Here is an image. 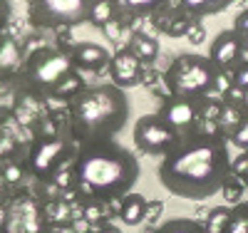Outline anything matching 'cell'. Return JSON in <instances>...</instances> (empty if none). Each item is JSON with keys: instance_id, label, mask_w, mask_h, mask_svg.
<instances>
[{"instance_id": "cell-24", "label": "cell", "mask_w": 248, "mask_h": 233, "mask_svg": "<svg viewBox=\"0 0 248 233\" xmlns=\"http://www.w3.org/2000/svg\"><path fill=\"white\" fill-rule=\"evenodd\" d=\"M241 40H248V5L236 15V20H233V28H231Z\"/></svg>"}, {"instance_id": "cell-11", "label": "cell", "mask_w": 248, "mask_h": 233, "mask_svg": "<svg viewBox=\"0 0 248 233\" xmlns=\"http://www.w3.org/2000/svg\"><path fill=\"white\" fill-rule=\"evenodd\" d=\"M209 57L214 62V67L218 72H229L231 67L241 65V57H243V40L233 32V30H223L214 37L211 47H209Z\"/></svg>"}, {"instance_id": "cell-25", "label": "cell", "mask_w": 248, "mask_h": 233, "mask_svg": "<svg viewBox=\"0 0 248 233\" xmlns=\"http://www.w3.org/2000/svg\"><path fill=\"white\" fill-rule=\"evenodd\" d=\"M161 208H164V203H161V201H149V203H147V218H149V221H154V218L161 214Z\"/></svg>"}, {"instance_id": "cell-16", "label": "cell", "mask_w": 248, "mask_h": 233, "mask_svg": "<svg viewBox=\"0 0 248 233\" xmlns=\"http://www.w3.org/2000/svg\"><path fill=\"white\" fill-rule=\"evenodd\" d=\"M87 87V84L85 82H82V77L77 75V72H72V75H67L65 79H62L60 84H57V87H55V92H52V97L55 99H65L67 104L82 92V90H85Z\"/></svg>"}, {"instance_id": "cell-10", "label": "cell", "mask_w": 248, "mask_h": 233, "mask_svg": "<svg viewBox=\"0 0 248 233\" xmlns=\"http://www.w3.org/2000/svg\"><path fill=\"white\" fill-rule=\"evenodd\" d=\"M107 75H109V84H114L117 90H132L137 84H141L144 79V65L127 50L122 47L119 52L112 55L109 65H107Z\"/></svg>"}, {"instance_id": "cell-29", "label": "cell", "mask_w": 248, "mask_h": 233, "mask_svg": "<svg viewBox=\"0 0 248 233\" xmlns=\"http://www.w3.org/2000/svg\"><path fill=\"white\" fill-rule=\"evenodd\" d=\"M40 233H45V231H40Z\"/></svg>"}, {"instance_id": "cell-23", "label": "cell", "mask_w": 248, "mask_h": 233, "mask_svg": "<svg viewBox=\"0 0 248 233\" xmlns=\"http://www.w3.org/2000/svg\"><path fill=\"white\" fill-rule=\"evenodd\" d=\"M229 141H233L236 146H241L243 152H248V117L236 126V129L229 134Z\"/></svg>"}, {"instance_id": "cell-26", "label": "cell", "mask_w": 248, "mask_h": 233, "mask_svg": "<svg viewBox=\"0 0 248 233\" xmlns=\"http://www.w3.org/2000/svg\"><path fill=\"white\" fill-rule=\"evenodd\" d=\"M94 233H122V228H117L114 223H102Z\"/></svg>"}, {"instance_id": "cell-6", "label": "cell", "mask_w": 248, "mask_h": 233, "mask_svg": "<svg viewBox=\"0 0 248 233\" xmlns=\"http://www.w3.org/2000/svg\"><path fill=\"white\" fill-rule=\"evenodd\" d=\"M90 0H32L28 3V17L37 30L75 28L90 23Z\"/></svg>"}, {"instance_id": "cell-15", "label": "cell", "mask_w": 248, "mask_h": 233, "mask_svg": "<svg viewBox=\"0 0 248 233\" xmlns=\"http://www.w3.org/2000/svg\"><path fill=\"white\" fill-rule=\"evenodd\" d=\"M229 221H231V208L216 206L209 211V216H206V221L201 226L206 233H229Z\"/></svg>"}, {"instance_id": "cell-3", "label": "cell", "mask_w": 248, "mask_h": 233, "mask_svg": "<svg viewBox=\"0 0 248 233\" xmlns=\"http://www.w3.org/2000/svg\"><path fill=\"white\" fill-rule=\"evenodd\" d=\"M129 122V99L114 84H87L67 104V137L75 146L114 139Z\"/></svg>"}, {"instance_id": "cell-14", "label": "cell", "mask_w": 248, "mask_h": 233, "mask_svg": "<svg viewBox=\"0 0 248 233\" xmlns=\"http://www.w3.org/2000/svg\"><path fill=\"white\" fill-rule=\"evenodd\" d=\"M127 50L147 67V65H152V62H156V57H159V40L149 32H144V30H134L129 35Z\"/></svg>"}, {"instance_id": "cell-27", "label": "cell", "mask_w": 248, "mask_h": 233, "mask_svg": "<svg viewBox=\"0 0 248 233\" xmlns=\"http://www.w3.org/2000/svg\"><path fill=\"white\" fill-rule=\"evenodd\" d=\"M243 112H246V117H248V94H246V99H243Z\"/></svg>"}, {"instance_id": "cell-12", "label": "cell", "mask_w": 248, "mask_h": 233, "mask_svg": "<svg viewBox=\"0 0 248 233\" xmlns=\"http://www.w3.org/2000/svg\"><path fill=\"white\" fill-rule=\"evenodd\" d=\"M70 55V62L75 72L82 70V72H99V70H107L109 60H112V52L99 45V42H75V45L67 50Z\"/></svg>"}, {"instance_id": "cell-21", "label": "cell", "mask_w": 248, "mask_h": 233, "mask_svg": "<svg viewBox=\"0 0 248 233\" xmlns=\"http://www.w3.org/2000/svg\"><path fill=\"white\" fill-rule=\"evenodd\" d=\"M231 84H233L236 90H241L243 94H248V60L241 62V65L233 70V75H231Z\"/></svg>"}, {"instance_id": "cell-13", "label": "cell", "mask_w": 248, "mask_h": 233, "mask_svg": "<svg viewBox=\"0 0 248 233\" xmlns=\"http://www.w3.org/2000/svg\"><path fill=\"white\" fill-rule=\"evenodd\" d=\"M147 199H144L139 191H129L127 196H122L119 199V208H117V214L122 218L124 226H139L147 221Z\"/></svg>"}, {"instance_id": "cell-4", "label": "cell", "mask_w": 248, "mask_h": 233, "mask_svg": "<svg viewBox=\"0 0 248 233\" xmlns=\"http://www.w3.org/2000/svg\"><path fill=\"white\" fill-rule=\"evenodd\" d=\"M221 72L214 67V62L206 55H179L169 62L164 72V84L171 92V97H186V99H206L216 94Z\"/></svg>"}, {"instance_id": "cell-2", "label": "cell", "mask_w": 248, "mask_h": 233, "mask_svg": "<svg viewBox=\"0 0 248 233\" xmlns=\"http://www.w3.org/2000/svg\"><path fill=\"white\" fill-rule=\"evenodd\" d=\"M139 159L117 139L82 144L70 161V186L85 203H112L134 191Z\"/></svg>"}, {"instance_id": "cell-28", "label": "cell", "mask_w": 248, "mask_h": 233, "mask_svg": "<svg viewBox=\"0 0 248 233\" xmlns=\"http://www.w3.org/2000/svg\"><path fill=\"white\" fill-rule=\"evenodd\" d=\"M243 55L248 57V40H243Z\"/></svg>"}, {"instance_id": "cell-9", "label": "cell", "mask_w": 248, "mask_h": 233, "mask_svg": "<svg viewBox=\"0 0 248 233\" xmlns=\"http://www.w3.org/2000/svg\"><path fill=\"white\" fill-rule=\"evenodd\" d=\"M179 137L194 134L201 129L203 122V99H186V97H169L156 112Z\"/></svg>"}, {"instance_id": "cell-18", "label": "cell", "mask_w": 248, "mask_h": 233, "mask_svg": "<svg viewBox=\"0 0 248 233\" xmlns=\"http://www.w3.org/2000/svg\"><path fill=\"white\" fill-rule=\"evenodd\" d=\"M154 233H206V231L194 218H169V221H164Z\"/></svg>"}, {"instance_id": "cell-22", "label": "cell", "mask_w": 248, "mask_h": 233, "mask_svg": "<svg viewBox=\"0 0 248 233\" xmlns=\"http://www.w3.org/2000/svg\"><path fill=\"white\" fill-rule=\"evenodd\" d=\"M243 184L238 181V179H233V176H229L226 179V184H223V188H221V194L226 196V201H238L241 196H243Z\"/></svg>"}, {"instance_id": "cell-1", "label": "cell", "mask_w": 248, "mask_h": 233, "mask_svg": "<svg viewBox=\"0 0 248 233\" xmlns=\"http://www.w3.org/2000/svg\"><path fill=\"white\" fill-rule=\"evenodd\" d=\"M231 176L229 139L216 129L186 134L161 159L159 181L171 196L186 201H206L218 194Z\"/></svg>"}, {"instance_id": "cell-8", "label": "cell", "mask_w": 248, "mask_h": 233, "mask_svg": "<svg viewBox=\"0 0 248 233\" xmlns=\"http://www.w3.org/2000/svg\"><path fill=\"white\" fill-rule=\"evenodd\" d=\"M132 139H134V146H137L141 154L161 156L164 159L179 144L181 137L159 114H144V117H139L134 122Z\"/></svg>"}, {"instance_id": "cell-20", "label": "cell", "mask_w": 248, "mask_h": 233, "mask_svg": "<svg viewBox=\"0 0 248 233\" xmlns=\"http://www.w3.org/2000/svg\"><path fill=\"white\" fill-rule=\"evenodd\" d=\"M231 176L238 179L243 186L248 184V152H243L241 156L231 159Z\"/></svg>"}, {"instance_id": "cell-17", "label": "cell", "mask_w": 248, "mask_h": 233, "mask_svg": "<svg viewBox=\"0 0 248 233\" xmlns=\"http://www.w3.org/2000/svg\"><path fill=\"white\" fill-rule=\"evenodd\" d=\"M90 23L92 25H99L105 28L112 23V17L117 13V5L114 3H107V0H90Z\"/></svg>"}, {"instance_id": "cell-7", "label": "cell", "mask_w": 248, "mask_h": 233, "mask_svg": "<svg viewBox=\"0 0 248 233\" xmlns=\"http://www.w3.org/2000/svg\"><path fill=\"white\" fill-rule=\"evenodd\" d=\"M77 146L70 141V137H45L37 139L28 156L30 174L40 181H47L57 174V169L72 161Z\"/></svg>"}, {"instance_id": "cell-19", "label": "cell", "mask_w": 248, "mask_h": 233, "mask_svg": "<svg viewBox=\"0 0 248 233\" xmlns=\"http://www.w3.org/2000/svg\"><path fill=\"white\" fill-rule=\"evenodd\" d=\"M229 233H248V201H238L231 208Z\"/></svg>"}, {"instance_id": "cell-5", "label": "cell", "mask_w": 248, "mask_h": 233, "mask_svg": "<svg viewBox=\"0 0 248 233\" xmlns=\"http://www.w3.org/2000/svg\"><path fill=\"white\" fill-rule=\"evenodd\" d=\"M72 72L75 67L70 62L67 50L43 47V50H35L28 55V60L20 67L17 82L23 87V92L32 97H52L55 87Z\"/></svg>"}]
</instances>
